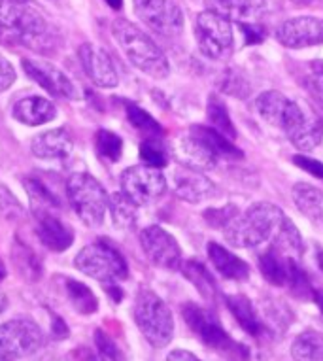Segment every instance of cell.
<instances>
[{
    "label": "cell",
    "mask_w": 323,
    "mask_h": 361,
    "mask_svg": "<svg viewBox=\"0 0 323 361\" xmlns=\"http://www.w3.org/2000/svg\"><path fill=\"white\" fill-rule=\"evenodd\" d=\"M74 267L89 279H95L102 284H116L127 279L129 267L118 248L106 240H99L82 248L74 257Z\"/></svg>",
    "instance_id": "obj_7"
},
{
    "label": "cell",
    "mask_w": 323,
    "mask_h": 361,
    "mask_svg": "<svg viewBox=\"0 0 323 361\" xmlns=\"http://www.w3.org/2000/svg\"><path fill=\"white\" fill-rule=\"evenodd\" d=\"M112 35L125 57L138 71L157 80H163L171 74V65L163 49L135 23H130L127 19H116L112 23Z\"/></svg>",
    "instance_id": "obj_3"
},
{
    "label": "cell",
    "mask_w": 323,
    "mask_h": 361,
    "mask_svg": "<svg viewBox=\"0 0 323 361\" xmlns=\"http://www.w3.org/2000/svg\"><path fill=\"white\" fill-rule=\"evenodd\" d=\"M314 299H316V302L319 305V308L323 310V293H316V295H314Z\"/></svg>",
    "instance_id": "obj_51"
},
{
    "label": "cell",
    "mask_w": 323,
    "mask_h": 361,
    "mask_svg": "<svg viewBox=\"0 0 323 361\" xmlns=\"http://www.w3.org/2000/svg\"><path fill=\"white\" fill-rule=\"evenodd\" d=\"M16 2H21V4H27L29 0H16Z\"/></svg>",
    "instance_id": "obj_53"
},
{
    "label": "cell",
    "mask_w": 323,
    "mask_h": 361,
    "mask_svg": "<svg viewBox=\"0 0 323 361\" xmlns=\"http://www.w3.org/2000/svg\"><path fill=\"white\" fill-rule=\"evenodd\" d=\"M80 61L87 78L99 87H116L119 83L118 68L114 65L110 55L104 49L97 48L93 44H83L80 51Z\"/></svg>",
    "instance_id": "obj_16"
},
{
    "label": "cell",
    "mask_w": 323,
    "mask_h": 361,
    "mask_svg": "<svg viewBox=\"0 0 323 361\" xmlns=\"http://www.w3.org/2000/svg\"><path fill=\"white\" fill-rule=\"evenodd\" d=\"M135 322L146 341L155 348H165L174 335V318L166 302L150 290L138 291L135 302Z\"/></svg>",
    "instance_id": "obj_5"
},
{
    "label": "cell",
    "mask_w": 323,
    "mask_h": 361,
    "mask_svg": "<svg viewBox=\"0 0 323 361\" xmlns=\"http://www.w3.org/2000/svg\"><path fill=\"white\" fill-rule=\"evenodd\" d=\"M189 133L193 135L197 140L205 144L206 148L210 149L212 154L216 155L218 159H233V157H242V152L236 148L233 140L229 137H225L224 133H219L218 129H214V127H206V125H193Z\"/></svg>",
    "instance_id": "obj_25"
},
{
    "label": "cell",
    "mask_w": 323,
    "mask_h": 361,
    "mask_svg": "<svg viewBox=\"0 0 323 361\" xmlns=\"http://www.w3.org/2000/svg\"><path fill=\"white\" fill-rule=\"evenodd\" d=\"M236 214H238L236 212V207L227 204V207L224 208H212V210H206L205 219L212 229H225Z\"/></svg>",
    "instance_id": "obj_39"
},
{
    "label": "cell",
    "mask_w": 323,
    "mask_h": 361,
    "mask_svg": "<svg viewBox=\"0 0 323 361\" xmlns=\"http://www.w3.org/2000/svg\"><path fill=\"white\" fill-rule=\"evenodd\" d=\"M12 114L19 123L36 127V125H44L47 121H51L57 116V108L51 101H47L44 97H27V99H21L19 102H16Z\"/></svg>",
    "instance_id": "obj_24"
},
{
    "label": "cell",
    "mask_w": 323,
    "mask_h": 361,
    "mask_svg": "<svg viewBox=\"0 0 323 361\" xmlns=\"http://www.w3.org/2000/svg\"><path fill=\"white\" fill-rule=\"evenodd\" d=\"M0 29L35 51L49 54L57 48V30L29 2L0 0Z\"/></svg>",
    "instance_id": "obj_1"
},
{
    "label": "cell",
    "mask_w": 323,
    "mask_h": 361,
    "mask_svg": "<svg viewBox=\"0 0 323 361\" xmlns=\"http://www.w3.org/2000/svg\"><path fill=\"white\" fill-rule=\"evenodd\" d=\"M6 307H8L6 295H4V293L0 291V314H2V312H4V310H6Z\"/></svg>",
    "instance_id": "obj_49"
},
{
    "label": "cell",
    "mask_w": 323,
    "mask_h": 361,
    "mask_svg": "<svg viewBox=\"0 0 323 361\" xmlns=\"http://www.w3.org/2000/svg\"><path fill=\"white\" fill-rule=\"evenodd\" d=\"M51 333L55 338H65L66 335H68V327L65 326V322L61 320L59 316H53Z\"/></svg>",
    "instance_id": "obj_45"
},
{
    "label": "cell",
    "mask_w": 323,
    "mask_h": 361,
    "mask_svg": "<svg viewBox=\"0 0 323 361\" xmlns=\"http://www.w3.org/2000/svg\"><path fill=\"white\" fill-rule=\"evenodd\" d=\"M95 148H97L102 159L116 163L121 157V152H123V140L112 130H99L97 138H95Z\"/></svg>",
    "instance_id": "obj_35"
},
{
    "label": "cell",
    "mask_w": 323,
    "mask_h": 361,
    "mask_svg": "<svg viewBox=\"0 0 323 361\" xmlns=\"http://www.w3.org/2000/svg\"><path fill=\"white\" fill-rule=\"evenodd\" d=\"M255 110L267 123L282 129L286 135L306 116L305 110L297 102L289 101L280 91L261 93L255 101Z\"/></svg>",
    "instance_id": "obj_13"
},
{
    "label": "cell",
    "mask_w": 323,
    "mask_h": 361,
    "mask_svg": "<svg viewBox=\"0 0 323 361\" xmlns=\"http://www.w3.org/2000/svg\"><path fill=\"white\" fill-rule=\"evenodd\" d=\"M308 85H310L312 95H314V99H316V101L323 106V71L316 72V74L310 78Z\"/></svg>",
    "instance_id": "obj_44"
},
{
    "label": "cell",
    "mask_w": 323,
    "mask_h": 361,
    "mask_svg": "<svg viewBox=\"0 0 323 361\" xmlns=\"http://www.w3.org/2000/svg\"><path fill=\"white\" fill-rule=\"evenodd\" d=\"M121 191L138 207H144L165 195L166 178L161 169L147 165L129 166L121 172Z\"/></svg>",
    "instance_id": "obj_10"
},
{
    "label": "cell",
    "mask_w": 323,
    "mask_h": 361,
    "mask_svg": "<svg viewBox=\"0 0 323 361\" xmlns=\"http://www.w3.org/2000/svg\"><path fill=\"white\" fill-rule=\"evenodd\" d=\"M136 207L138 204L130 201L123 191L108 199V210L112 214L114 225L118 229H130L136 224Z\"/></svg>",
    "instance_id": "obj_31"
},
{
    "label": "cell",
    "mask_w": 323,
    "mask_h": 361,
    "mask_svg": "<svg viewBox=\"0 0 323 361\" xmlns=\"http://www.w3.org/2000/svg\"><path fill=\"white\" fill-rule=\"evenodd\" d=\"M142 23L163 36H176L183 29V13L174 0H133Z\"/></svg>",
    "instance_id": "obj_11"
},
{
    "label": "cell",
    "mask_w": 323,
    "mask_h": 361,
    "mask_svg": "<svg viewBox=\"0 0 323 361\" xmlns=\"http://www.w3.org/2000/svg\"><path fill=\"white\" fill-rule=\"evenodd\" d=\"M195 38H197L200 54L208 59H225L235 49L233 21L219 16V13L212 12V10H205L197 16Z\"/></svg>",
    "instance_id": "obj_8"
},
{
    "label": "cell",
    "mask_w": 323,
    "mask_h": 361,
    "mask_svg": "<svg viewBox=\"0 0 323 361\" xmlns=\"http://www.w3.org/2000/svg\"><path fill=\"white\" fill-rule=\"evenodd\" d=\"M166 361H200L199 357L188 350H172L171 354L166 355Z\"/></svg>",
    "instance_id": "obj_46"
},
{
    "label": "cell",
    "mask_w": 323,
    "mask_h": 361,
    "mask_svg": "<svg viewBox=\"0 0 323 361\" xmlns=\"http://www.w3.org/2000/svg\"><path fill=\"white\" fill-rule=\"evenodd\" d=\"M205 6L233 23H252L267 12V0H205Z\"/></svg>",
    "instance_id": "obj_21"
},
{
    "label": "cell",
    "mask_w": 323,
    "mask_h": 361,
    "mask_svg": "<svg viewBox=\"0 0 323 361\" xmlns=\"http://www.w3.org/2000/svg\"><path fill=\"white\" fill-rule=\"evenodd\" d=\"M87 361H108L106 357H102V355H91Z\"/></svg>",
    "instance_id": "obj_52"
},
{
    "label": "cell",
    "mask_w": 323,
    "mask_h": 361,
    "mask_svg": "<svg viewBox=\"0 0 323 361\" xmlns=\"http://www.w3.org/2000/svg\"><path fill=\"white\" fill-rule=\"evenodd\" d=\"M288 138L293 142V146L300 152H310L317 148L323 140V127L314 116L306 114L299 123L288 133Z\"/></svg>",
    "instance_id": "obj_27"
},
{
    "label": "cell",
    "mask_w": 323,
    "mask_h": 361,
    "mask_svg": "<svg viewBox=\"0 0 323 361\" xmlns=\"http://www.w3.org/2000/svg\"><path fill=\"white\" fill-rule=\"evenodd\" d=\"M51 2H57V0H51Z\"/></svg>",
    "instance_id": "obj_55"
},
{
    "label": "cell",
    "mask_w": 323,
    "mask_h": 361,
    "mask_svg": "<svg viewBox=\"0 0 323 361\" xmlns=\"http://www.w3.org/2000/svg\"><path fill=\"white\" fill-rule=\"evenodd\" d=\"M21 212V204H19L6 188H0V214H6V216H18Z\"/></svg>",
    "instance_id": "obj_42"
},
{
    "label": "cell",
    "mask_w": 323,
    "mask_h": 361,
    "mask_svg": "<svg viewBox=\"0 0 323 361\" xmlns=\"http://www.w3.org/2000/svg\"><path fill=\"white\" fill-rule=\"evenodd\" d=\"M182 316L195 337L199 338L200 343H205L208 348L216 350L219 354H224L225 357L235 361L248 357L244 346H240L229 337V333L225 331L224 326L219 324L218 318L210 310H206L195 302H185L182 307Z\"/></svg>",
    "instance_id": "obj_4"
},
{
    "label": "cell",
    "mask_w": 323,
    "mask_h": 361,
    "mask_svg": "<svg viewBox=\"0 0 323 361\" xmlns=\"http://www.w3.org/2000/svg\"><path fill=\"white\" fill-rule=\"evenodd\" d=\"M259 269L271 284L289 286L299 267L295 263L293 255L278 248L276 244H271L263 254L259 255Z\"/></svg>",
    "instance_id": "obj_18"
},
{
    "label": "cell",
    "mask_w": 323,
    "mask_h": 361,
    "mask_svg": "<svg viewBox=\"0 0 323 361\" xmlns=\"http://www.w3.org/2000/svg\"><path fill=\"white\" fill-rule=\"evenodd\" d=\"M284 219L286 216L278 207L271 202H255L231 219L224 235L235 248H257L274 238Z\"/></svg>",
    "instance_id": "obj_2"
},
{
    "label": "cell",
    "mask_w": 323,
    "mask_h": 361,
    "mask_svg": "<svg viewBox=\"0 0 323 361\" xmlns=\"http://www.w3.org/2000/svg\"><path fill=\"white\" fill-rule=\"evenodd\" d=\"M127 119L136 130H140L146 138H161L163 137V127L152 118L146 110H142L136 104H127Z\"/></svg>",
    "instance_id": "obj_33"
},
{
    "label": "cell",
    "mask_w": 323,
    "mask_h": 361,
    "mask_svg": "<svg viewBox=\"0 0 323 361\" xmlns=\"http://www.w3.org/2000/svg\"><path fill=\"white\" fill-rule=\"evenodd\" d=\"M65 290L66 295H68V301L74 307V310L83 316H89V314L97 312L99 308V299L95 297V293L89 290L87 286L78 282V280L66 279L65 280Z\"/></svg>",
    "instance_id": "obj_29"
},
{
    "label": "cell",
    "mask_w": 323,
    "mask_h": 361,
    "mask_svg": "<svg viewBox=\"0 0 323 361\" xmlns=\"http://www.w3.org/2000/svg\"><path fill=\"white\" fill-rule=\"evenodd\" d=\"M183 276L191 282V284L199 290V293L206 299H214L216 295V282L212 279V274L206 271L205 265H200L199 261H188V263H183Z\"/></svg>",
    "instance_id": "obj_32"
},
{
    "label": "cell",
    "mask_w": 323,
    "mask_h": 361,
    "mask_svg": "<svg viewBox=\"0 0 323 361\" xmlns=\"http://www.w3.org/2000/svg\"><path fill=\"white\" fill-rule=\"evenodd\" d=\"M140 246L153 265L161 269H180L182 267V248L171 233L159 225H150L140 233Z\"/></svg>",
    "instance_id": "obj_12"
},
{
    "label": "cell",
    "mask_w": 323,
    "mask_h": 361,
    "mask_svg": "<svg viewBox=\"0 0 323 361\" xmlns=\"http://www.w3.org/2000/svg\"><path fill=\"white\" fill-rule=\"evenodd\" d=\"M25 190H27V193L30 195V199H32L36 204H40L44 210H46L47 207H53V208L61 207L59 199L53 195L46 185H42L38 180H25Z\"/></svg>",
    "instance_id": "obj_38"
},
{
    "label": "cell",
    "mask_w": 323,
    "mask_h": 361,
    "mask_svg": "<svg viewBox=\"0 0 323 361\" xmlns=\"http://www.w3.org/2000/svg\"><path fill=\"white\" fill-rule=\"evenodd\" d=\"M13 261L18 263V269L25 274V276H27V279L36 280L38 276H40L42 273L40 261H38V257L30 252V248L23 246V244L18 243V246H16V250H13Z\"/></svg>",
    "instance_id": "obj_37"
},
{
    "label": "cell",
    "mask_w": 323,
    "mask_h": 361,
    "mask_svg": "<svg viewBox=\"0 0 323 361\" xmlns=\"http://www.w3.org/2000/svg\"><path fill=\"white\" fill-rule=\"evenodd\" d=\"M30 149L40 159H65L72 154V137L66 129H51L32 140Z\"/></svg>",
    "instance_id": "obj_22"
},
{
    "label": "cell",
    "mask_w": 323,
    "mask_h": 361,
    "mask_svg": "<svg viewBox=\"0 0 323 361\" xmlns=\"http://www.w3.org/2000/svg\"><path fill=\"white\" fill-rule=\"evenodd\" d=\"M208 119H210L214 129L224 133L225 137L235 138L236 130L233 127V121H231V116L227 112V106L219 101L218 97H210V101H208Z\"/></svg>",
    "instance_id": "obj_34"
},
{
    "label": "cell",
    "mask_w": 323,
    "mask_h": 361,
    "mask_svg": "<svg viewBox=\"0 0 323 361\" xmlns=\"http://www.w3.org/2000/svg\"><path fill=\"white\" fill-rule=\"evenodd\" d=\"M172 184H174V193L182 201L191 202V204L206 201L216 193V185L205 172L193 171L188 166H180L174 171Z\"/></svg>",
    "instance_id": "obj_17"
},
{
    "label": "cell",
    "mask_w": 323,
    "mask_h": 361,
    "mask_svg": "<svg viewBox=\"0 0 323 361\" xmlns=\"http://www.w3.org/2000/svg\"><path fill=\"white\" fill-rule=\"evenodd\" d=\"M297 8H316L323 6V0H289Z\"/></svg>",
    "instance_id": "obj_47"
},
{
    "label": "cell",
    "mask_w": 323,
    "mask_h": 361,
    "mask_svg": "<svg viewBox=\"0 0 323 361\" xmlns=\"http://www.w3.org/2000/svg\"><path fill=\"white\" fill-rule=\"evenodd\" d=\"M293 163L299 166L300 171L308 172V174H312V176L317 178V180H323V163L322 161L312 159V157H308V155L299 154L293 157Z\"/></svg>",
    "instance_id": "obj_41"
},
{
    "label": "cell",
    "mask_w": 323,
    "mask_h": 361,
    "mask_svg": "<svg viewBox=\"0 0 323 361\" xmlns=\"http://www.w3.org/2000/svg\"><path fill=\"white\" fill-rule=\"evenodd\" d=\"M106 4L114 10H119V8L123 6V0H106Z\"/></svg>",
    "instance_id": "obj_48"
},
{
    "label": "cell",
    "mask_w": 323,
    "mask_h": 361,
    "mask_svg": "<svg viewBox=\"0 0 323 361\" xmlns=\"http://www.w3.org/2000/svg\"><path fill=\"white\" fill-rule=\"evenodd\" d=\"M4 276H6V267L2 263V259H0V282L4 280Z\"/></svg>",
    "instance_id": "obj_50"
},
{
    "label": "cell",
    "mask_w": 323,
    "mask_h": 361,
    "mask_svg": "<svg viewBox=\"0 0 323 361\" xmlns=\"http://www.w3.org/2000/svg\"><path fill=\"white\" fill-rule=\"evenodd\" d=\"M174 155L180 161V165L193 169V171H210L218 165V157L206 148L205 144L188 133L174 140Z\"/></svg>",
    "instance_id": "obj_20"
},
{
    "label": "cell",
    "mask_w": 323,
    "mask_h": 361,
    "mask_svg": "<svg viewBox=\"0 0 323 361\" xmlns=\"http://www.w3.org/2000/svg\"><path fill=\"white\" fill-rule=\"evenodd\" d=\"M36 235L40 243L51 252H65L74 243V231L47 210L36 212Z\"/></svg>",
    "instance_id": "obj_19"
},
{
    "label": "cell",
    "mask_w": 323,
    "mask_h": 361,
    "mask_svg": "<svg viewBox=\"0 0 323 361\" xmlns=\"http://www.w3.org/2000/svg\"><path fill=\"white\" fill-rule=\"evenodd\" d=\"M208 257H210L212 265L218 271L219 276L227 280H236V282L250 279V267H248L246 261L224 248L221 244H208Z\"/></svg>",
    "instance_id": "obj_23"
},
{
    "label": "cell",
    "mask_w": 323,
    "mask_h": 361,
    "mask_svg": "<svg viewBox=\"0 0 323 361\" xmlns=\"http://www.w3.org/2000/svg\"><path fill=\"white\" fill-rule=\"evenodd\" d=\"M25 74L40 85L42 89H46L47 93L53 97H61V99H78V87L74 85L71 78L66 76L65 72L59 71L57 66H53L47 61H36V59H23L21 61Z\"/></svg>",
    "instance_id": "obj_14"
},
{
    "label": "cell",
    "mask_w": 323,
    "mask_h": 361,
    "mask_svg": "<svg viewBox=\"0 0 323 361\" xmlns=\"http://www.w3.org/2000/svg\"><path fill=\"white\" fill-rule=\"evenodd\" d=\"M2 35H4V30H2V29H0V38H2Z\"/></svg>",
    "instance_id": "obj_54"
},
{
    "label": "cell",
    "mask_w": 323,
    "mask_h": 361,
    "mask_svg": "<svg viewBox=\"0 0 323 361\" xmlns=\"http://www.w3.org/2000/svg\"><path fill=\"white\" fill-rule=\"evenodd\" d=\"M95 343L99 346L102 357H106L108 361H123V355H121V350L118 348V344L114 343L104 331L95 333Z\"/></svg>",
    "instance_id": "obj_40"
},
{
    "label": "cell",
    "mask_w": 323,
    "mask_h": 361,
    "mask_svg": "<svg viewBox=\"0 0 323 361\" xmlns=\"http://www.w3.org/2000/svg\"><path fill=\"white\" fill-rule=\"evenodd\" d=\"M140 159L144 165L153 166V169H163L169 163V155L159 138H146L140 144Z\"/></svg>",
    "instance_id": "obj_36"
},
{
    "label": "cell",
    "mask_w": 323,
    "mask_h": 361,
    "mask_svg": "<svg viewBox=\"0 0 323 361\" xmlns=\"http://www.w3.org/2000/svg\"><path fill=\"white\" fill-rule=\"evenodd\" d=\"M44 343V333L29 318H16L0 326V361H18L35 354Z\"/></svg>",
    "instance_id": "obj_9"
},
{
    "label": "cell",
    "mask_w": 323,
    "mask_h": 361,
    "mask_svg": "<svg viewBox=\"0 0 323 361\" xmlns=\"http://www.w3.org/2000/svg\"><path fill=\"white\" fill-rule=\"evenodd\" d=\"M291 193H293L295 204L306 218L323 224V191H319L314 185L300 182V184L293 185Z\"/></svg>",
    "instance_id": "obj_28"
},
{
    "label": "cell",
    "mask_w": 323,
    "mask_h": 361,
    "mask_svg": "<svg viewBox=\"0 0 323 361\" xmlns=\"http://www.w3.org/2000/svg\"><path fill=\"white\" fill-rule=\"evenodd\" d=\"M225 302L229 307L231 314L235 316V320L238 322V326L246 333H250L252 337H261L264 331L263 320L259 318L257 310L253 307V302L248 299L246 295H227Z\"/></svg>",
    "instance_id": "obj_26"
},
{
    "label": "cell",
    "mask_w": 323,
    "mask_h": 361,
    "mask_svg": "<svg viewBox=\"0 0 323 361\" xmlns=\"http://www.w3.org/2000/svg\"><path fill=\"white\" fill-rule=\"evenodd\" d=\"M13 82H16V71L12 63L4 55H0V91H6Z\"/></svg>",
    "instance_id": "obj_43"
},
{
    "label": "cell",
    "mask_w": 323,
    "mask_h": 361,
    "mask_svg": "<svg viewBox=\"0 0 323 361\" xmlns=\"http://www.w3.org/2000/svg\"><path fill=\"white\" fill-rule=\"evenodd\" d=\"M66 193L78 218L87 227H100L108 212V193L99 180L87 172H76L66 182Z\"/></svg>",
    "instance_id": "obj_6"
},
{
    "label": "cell",
    "mask_w": 323,
    "mask_h": 361,
    "mask_svg": "<svg viewBox=\"0 0 323 361\" xmlns=\"http://www.w3.org/2000/svg\"><path fill=\"white\" fill-rule=\"evenodd\" d=\"M291 355L295 361H323V337L316 331L300 333L293 341Z\"/></svg>",
    "instance_id": "obj_30"
},
{
    "label": "cell",
    "mask_w": 323,
    "mask_h": 361,
    "mask_svg": "<svg viewBox=\"0 0 323 361\" xmlns=\"http://www.w3.org/2000/svg\"><path fill=\"white\" fill-rule=\"evenodd\" d=\"M278 42L289 49H305L323 44V19L300 16L284 21L278 27Z\"/></svg>",
    "instance_id": "obj_15"
}]
</instances>
